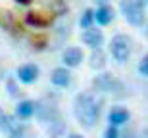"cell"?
Wrapping results in <instances>:
<instances>
[{
	"mask_svg": "<svg viewBox=\"0 0 148 138\" xmlns=\"http://www.w3.org/2000/svg\"><path fill=\"white\" fill-rule=\"evenodd\" d=\"M38 67L35 63H25V65L17 67V79L25 84H33L35 81L38 79Z\"/></svg>",
	"mask_w": 148,
	"mask_h": 138,
	"instance_id": "5b68a950",
	"label": "cell"
},
{
	"mask_svg": "<svg viewBox=\"0 0 148 138\" xmlns=\"http://www.w3.org/2000/svg\"><path fill=\"white\" fill-rule=\"evenodd\" d=\"M19 125H21V123L17 121L14 115H2V119H0V128H2L6 134H10L12 131H16Z\"/></svg>",
	"mask_w": 148,
	"mask_h": 138,
	"instance_id": "7c38bea8",
	"label": "cell"
},
{
	"mask_svg": "<svg viewBox=\"0 0 148 138\" xmlns=\"http://www.w3.org/2000/svg\"><path fill=\"white\" fill-rule=\"evenodd\" d=\"M114 17H115L114 8H110L108 4L100 6L98 10L94 12V19H96V23H100V25H108V23H112V21H114Z\"/></svg>",
	"mask_w": 148,
	"mask_h": 138,
	"instance_id": "30bf717a",
	"label": "cell"
},
{
	"mask_svg": "<svg viewBox=\"0 0 148 138\" xmlns=\"http://www.w3.org/2000/svg\"><path fill=\"white\" fill-rule=\"evenodd\" d=\"M92 84L98 90H102V92H110V94L112 92H121V90H123V84H121L114 75H110V73H102V75H98V77H94Z\"/></svg>",
	"mask_w": 148,
	"mask_h": 138,
	"instance_id": "277c9868",
	"label": "cell"
},
{
	"mask_svg": "<svg viewBox=\"0 0 148 138\" xmlns=\"http://www.w3.org/2000/svg\"><path fill=\"white\" fill-rule=\"evenodd\" d=\"M67 138H83V136H81V134H77V133H71Z\"/></svg>",
	"mask_w": 148,
	"mask_h": 138,
	"instance_id": "7402d4cb",
	"label": "cell"
},
{
	"mask_svg": "<svg viewBox=\"0 0 148 138\" xmlns=\"http://www.w3.org/2000/svg\"><path fill=\"white\" fill-rule=\"evenodd\" d=\"M8 136H10V138H33V136H31V131H29L25 125H19V127H17L16 131H12Z\"/></svg>",
	"mask_w": 148,
	"mask_h": 138,
	"instance_id": "2e32d148",
	"label": "cell"
},
{
	"mask_svg": "<svg viewBox=\"0 0 148 138\" xmlns=\"http://www.w3.org/2000/svg\"><path fill=\"white\" fill-rule=\"evenodd\" d=\"M62 60H64L66 67H77L83 61V52L77 48V46H71V48H67L66 52H64Z\"/></svg>",
	"mask_w": 148,
	"mask_h": 138,
	"instance_id": "9c48e42d",
	"label": "cell"
},
{
	"mask_svg": "<svg viewBox=\"0 0 148 138\" xmlns=\"http://www.w3.org/2000/svg\"><path fill=\"white\" fill-rule=\"evenodd\" d=\"M92 21H94V12L92 10H85L81 16V21H79V25H81L83 29H88L92 27Z\"/></svg>",
	"mask_w": 148,
	"mask_h": 138,
	"instance_id": "9a60e30c",
	"label": "cell"
},
{
	"mask_svg": "<svg viewBox=\"0 0 148 138\" xmlns=\"http://www.w3.org/2000/svg\"><path fill=\"white\" fill-rule=\"evenodd\" d=\"M106 65V56L102 54L100 48H92V54H90V67L92 69H102Z\"/></svg>",
	"mask_w": 148,
	"mask_h": 138,
	"instance_id": "4fadbf2b",
	"label": "cell"
},
{
	"mask_svg": "<svg viewBox=\"0 0 148 138\" xmlns=\"http://www.w3.org/2000/svg\"><path fill=\"white\" fill-rule=\"evenodd\" d=\"M119 8H121V14L125 17V21L133 27H138L144 23V2L143 0H121L119 2Z\"/></svg>",
	"mask_w": 148,
	"mask_h": 138,
	"instance_id": "7a4b0ae2",
	"label": "cell"
},
{
	"mask_svg": "<svg viewBox=\"0 0 148 138\" xmlns=\"http://www.w3.org/2000/svg\"><path fill=\"white\" fill-rule=\"evenodd\" d=\"M143 2H144V0H143Z\"/></svg>",
	"mask_w": 148,
	"mask_h": 138,
	"instance_id": "d4e9b609",
	"label": "cell"
},
{
	"mask_svg": "<svg viewBox=\"0 0 148 138\" xmlns=\"http://www.w3.org/2000/svg\"><path fill=\"white\" fill-rule=\"evenodd\" d=\"M25 21H27L29 25H35V27H46V25H48V21H46V19H42L38 14H27Z\"/></svg>",
	"mask_w": 148,
	"mask_h": 138,
	"instance_id": "5bb4252c",
	"label": "cell"
},
{
	"mask_svg": "<svg viewBox=\"0 0 148 138\" xmlns=\"http://www.w3.org/2000/svg\"><path fill=\"white\" fill-rule=\"evenodd\" d=\"M17 4H21V6H29L31 4V0H16Z\"/></svg>",
	"mask_w": 148,
	"mask_h": 138,
	"instance_id": "ffe728a7",
	"label": "cell"
},
{
	"mask_svg": "<svg viewBox=\"0 0 148 138\" xmlns=\"http://www.w3.org/2000/svg\"><path fill=\"white\" fill-rule=\"evenodd\" d=\"M104 138H119V131H117V127H114V125H110V127L106 128V133H104Z\"/></svg>",
	"mask_w": 148,
	"mask_h": 138,
	"instance_id": "ac0fdd59",
	"label": "cell"
},
{
	"mask_svg": "<svg viewBox=\"0 0 148 138\" xmlns=\"http://www.w3.org/2000/svg\"><path fill=\"white\" fill-rule=\"evenodd\" d=\"M129 111L125 109V107H121V105H115V107H112L110 113H108V121H110V125H114V127H121V125H125L127 121H129Z\"/></svg>",
	"mask_w": 148,
	"mask_h": 138,
	"instance_id": "52a82bcc",
	"label": "cell"
},
{
	"mask_svg": "<svg viewBox=\"0 0 148 138\" xmlns=\"http://www.w3.org/2000/svg\"><path fill=\"white\" fill-rule=\"evenodd\" d=\"M138 73H140L143 77H148V54L144 56L143 60H140V63H138Z\"/></svg>",
	"mask_w": 148,
	"mask_h": 138,
	"instance_id": "e0dca14e",
	"label": "cell"
},
{
	"mask_svg": "<svg viewBox=\"0 0 148 138\" xmlns=\"http://www.w3.org/2000/svg\"><path fill=\"white\" fill-rule=\"evenodd\" d=\"M140 138H148V128H144L143 134H140Z\"/></svg>",
	"mask_w": 148,
	"mask_h": 138,
	"instance_id": "603a6c76",
	"label": "cell"
},
{
	"mask_svg": "<svg viewBox=\"0 0 148 138\" xmlns=\"http://www.w3.org/2000/svg\"><path fill=\"white\" fill-rule=\"evenodd\" d=\"M8 90H10V94L14 96V98H19V96H21V90L16 86V83H14V81H8Z\"/></svg>",
	"mask_w": 148,
	"mask_h": 138,
	"instance_id": "d6986e66",
	"label": "cell"
},
{
	"mask_svg": "<svg viewBox=\"0 0 148 138\" xmlns=\"http://www.w3.org/2000/svg\"><path fill=\"white\" fill-rule=\"evenodd\" d=\"M110 52L115 61L125 63L129 60V56H131V40L127 39L125 35H115L110 42Z\"/></svg>",
	"mask_w": 148,
	"mask_h": 138,
	"instance_id": "3957f363",
	"label": "cell"
},
{
	"mask_svg": "<svg viewBox=\"0 0 148 138\" xmlns=\"http://www.w3.org/2000/svg\"><path fill=\"white\" fill-rule=\"evenodd\" d=\"M73 113H75V119L79 121V125L85 128H92L96 123H98L100 117V104L96 102L90 92H81L75 96V102H73Z\"/></svg>",
	"mask_w": 148,
	"mask_h": 138,
	"instance_id": "6da1fadb",
	"label": "cell"
},
{
	"mask_svg": "<svg viewBox=\"0 0 148 138\" xmlns=\"http://www.w3.org/2000/svg\"><path fill=\"white\" fill-rule=\"evenodd\" d=\"M50 81H52V84H56V86L66 88V86H69V83H71V75H69V71H67L66 67H56L54 71H52V75H50Z\"/></svg>",
	"mask_w": 148,
	"mask_h": 138,
	"instance_id": "ba28073f",
	"label": "cell"
},
{
	"mask_svg": "<svg viewBox=\"0 0 148 138\" xmlns=\"http://www.w3.org/2000/svg\"><path fill=\"white\" fill-rule=\"evenodd\" d=\"M94 2H96V4H100V6H104V4H108L110 0H94Z\"/></svg>",
	"mask_w": 148,
	"mask_h": 138,
	"instance_id": "44dd1931",
	"label": "cell"
},
{
	"mask_svg": "<svg viewBox=\"0 0 148 138\" xmlns=\"http://www.w3.org/2000/svg\"><path fill=\"white\" fill-rule=\"evenodd\" d=\"M2 115H4V113H2V109H0V119H2Z\"/></svg>",
	"mask_w": 148,
	"mask_h": 138,
	"instance_id": "cb8c5ba5",
	"label": "cell"
},
{
	"mask_svg": "<svg viewBox=\"0 0 148 138\" xmlns=\"http://www.w3.org/2000/svg\"><path fill=\"white\" fill-rule=\"evenodd\" d=\"M16 115L19 117V119H29L31 115H35V102H31V100L19 102L17 107H16Z\"/></svg>",
	"mask_w": 148,
	"mask_h": 138,
	"instance_id": "8fae6325",
	"label": "cell"
},
{
	"mask_svg": "<svg viewBox=\"0 0 148 138\" xmlns=\"http://www.w3.org/2000/svg\"><path fill=\"white\" fill-rule=\"evenodd\" d=\"M81 40L87 46H90V48H100V46H102V42H104V35H102V31H100V29L88 27L87 31L81 35Z\"/></svg>",
	"mask_w": 148,
	"mask_h": 138,
	"instance_id": "8992f818",
	"label": "cell"
}]
</instances>
